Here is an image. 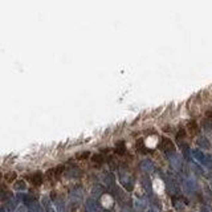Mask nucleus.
I'll use <instances>...</instances> for the list:
<instances>
[{
  "instance_id": "f257e3e1",
  "label": "nucleus",
  "mask_w": 212,
  "mask_h": 212,
  "mask_svg": "<svg viewBox=\"0 0 212 212\" xmlns=\"http://www.w3.org/2000/svg\"><path fill=\"white\" fill-rule=\"evenodd\" d=\"M191 154H192V158L195 159L199 164L204 166V167H207V168H212V158L210 155H205L204 152L200 151L199 149L192 150Z\"/></svg>"
},
{
  "instance_id": "f03ea898",
  "label": "nucleus",
  "mask_w": 212,
  "mask_h": 212,
  "mask_svg": "<svg viewBox=\"0 0 212 212\" xmlns=\"http://www.w3.org/2000/svg\"><path fill=\"white\" fill-rule=\"evenodd\" d=\"M119 182H121L122 186H123L126 190H129V191H131V190L134 188V179L127 171H125V170L119 171Z\"/></svg>"
},
{
  "instance_id": "7ed1b4c3",
  "label": "nucleus",
  "mask_w": 212,
  "mask_h": 212,
  "mask_svg": "<svg viewBox=\"0 0 212 212\" xmlns=\"http://www.w3.org/2000/svg\"><path fill=\"white\" fill-rule=\"evenodd\" d=\"M161 149L163 150V151L168 156H171L173 154H175V146H174L173 141H171L170 138H166V137L162 138V141H161Z\"/></svg>"
},
{
  "instance_id": "20e7f679",
  "label": "nucleus",
  "mask_w": 212,
  "mask_h": 212,
  "mask_svg": "<svg viewBox=\"0 0 212 212\" xmlns=\"http://www.w3.org/2000/svg\"><path fill=\"white\" fill-rule=\"evenodd\" d=\"M183 187L186 190V192H188V193H193L198 190V184H196L195 179L191 176H187L183 179Z\"/></svg>"
},
{
  "instance_id": "39448f33",
  "label": "nucleus",
  "mask_w": 212,
  "mask_h": 212,
  "mask_svg": "<svg viewBox=\"0 0 212 212\" xmlns=\"http://www.w3.org/2000/svg\"><path fill=\"white\" fill-rule=\"evenodd\" d=\"M166 184H167V190H168V192L171 193L173 196H176L178 193H179V184H178V182L174 179V178H171V176H168L167 179H166Z\"/></svg>"
},
{
  "instance_id": "423d86ee",
  "label": "nucleus",
  "mask_w": 212,
  "mask_h": 212,
  "mask_svg": "<svg viewBox=\"0 0 212 212\" xmlns=\"http://www.w3.org/2000/svg\"><path fill=\"white\" fill-rule=\"evenodd\" d=\"M168 158H170V163H171V166H173L174 170H176V171H180V170H182V167H183L182 156L175 152V154H173L171 156H168Z\"/></svg>"
},
{
  "instance_id": "0eeeda50",
  "label": "nucleus",
  "mask_w": 212,
  "mask_h": 212,
  "mask_svg": "<svg viewBox=\"0 0 212 212\" xmlns=\"http://www.w3.org/2000/svg\"><path fill=\"white\" fill-rule=\"evenodd\" d=\"M82 200V190L81 188H76L70 192V203L73 205H77Z\"/></svg>"
},
{
  "instance_id": "6e6552de",
  "label": "nucleus",
  "mask_w": 212,
  "mask_h": 212,
  "mask_svg": "<svg viewBox=\"0 0 212 212\" xmlns=\"http://www.w3.org/2000/svg\"><path fill=\"white\" fill-rule=\"evenodd\" d=\"M85 208L86 212H98V203L94 198H89L85 202Z\"/></svg>"
},
{
  "instance_id": "1a4fd4ad",
  "label": "nucleus",
  "mask_w": 212,
  "mask_h": 212,
  "mask_svg": "<svg viewBox=\"0 0 212 212\" xmlns=\"http://www.w3.org/2000/svg\"><path fill=\"white\" fill-rule=\"evenodd\" d=\"M141 168H142V171H145L147 174H151L152 171L155 170L154 163H152L151 161H149V159H145V161L141 162Z\"/></svg>"
},
{
  "instance_id": "9d476101",
  "label": "nucleus",
  "mask_w": 212,
  "mask_h": 212,
  "mask_svg": "<svg viewBox=\"0 0 212 212\" xmlns=\"http://www.w3.org/2000/svg\"><path fill=\"white\" fill-rule=\"evenodd\" d=\"M41 204H42V208H44L45 212H56L54 211V204L51 202V199H49L48 196H44V198H42Z\"/></svg>"
},
{
  "instance_id": "9b49d317",
  "label": "nucleus",
  "mask_w": 212,
  "mask_h": 212,
  "mask_svg": "<svg viewBox=\"0 0 212 212\" xmlns=\"http://www.w3.org/2000/svg\"><path fill=\"white\" fill-rule=\"evenodd\" d=\"M101 179H102V182H103V184H105L106 187H109V188H112V190L114 188V178H113L109 173L102 174Z\"/></svg>"
},
{
  "instance_id": "f8f14e48",
  "label": "nucleus",
  "mask_w": 212,
  "mask_h": 212,
  "mask_svg": "<svg viewBox=\"0 0 212 212\" xmlns=\"http://www.w3.org/2000/svg\"><path fill=\"white\" fill-rule=\"evenodd\" d=\"M146 205H147L146 199H143V198H135L134 199V207H135V210H137V211L145 210Z\"/></svg>"
},
{
  "instance_id": "ddd939ff",
  "label": "nucleus",
  "mask_w": 212,
  "mask_h": 212,
  "mask_svg": "<svg viewBox=\"0 0 212 212\" xmlns=\"http://www.w3.org/2000/svg\"><path fill=\"white\" fill-rule=\"evenodd\" d=\"M27 210H28V212H45L44 208H42L36 200H33L32 203H29V204L27 205Z\"/></svg>"
},
{
  "instance_id": "4468645a",
  "label": "nucleus",
  "mask_w": 212,
  "mask_h": 212,
  "mask_svg": "<svg viewBox=\"0 0 212 212\" xmlns=\"http://www.w3.org/2000/svg\"><path fill=\"white\" fill-rule=\"evenodd\" d=\"M198 145L202 147V149H205V150H208L211 147V143H210V141L207 139L205 137H200V138H198Z\"/></svg>"
},
{
  "instance_id": "2eb2a0df",
  "label": "nucleus",
  "mask_w": 212,
  "mask_h": 212,
  "mask_svg": "<svg viewBox=\"0 0 212 212\" xmlns=\"http://www.w3.org/2000/svg\"><path fill=\"white\" fill-rule=\"evenodd\" d=\"M30 180H32V183L35 184V186H40V184L42 183V174H40V173L33 174L32 176H30Z\"/></svg>"
},
{
  "instance_id": "dca6fc26",
  "label": "nucleus",
  "mask_w": 212,
  "mask_h": 212,
  "mask_svg": "<svg viewBox=\"0 0 212 212\" xmlns=\"http://www.w3.org/2000/svg\"><path fill=\"white\" fill-rule=\"evenodd\" d=\"M54 204V208L57 210V212H64L65 211V204H64V202L61 200V199H56V200L53 202Z\"/></svg>"
},
{
  "instance_id": "f3484780",
  "label": "nucleus",
  "mask_w": 212,
  "mask_h": 212,
  "mask_svg": "<svg viewBox=\"0 0 212 212\" xmlns=\"http://www.w3.org/2000/svg\"><path fill=\"white\" fill-rule=\"evenodd\" d=\"M13 188L16 190V191H24V190L27 188V184H25V182H23V180H17V182H15V184H13Z\"/></svg>"
},
{
  "instance_id": "a211bd4d",
  "label": "nucleus",
  "mask_w": 212,
  "mask_h": 212,
  "mask_svg": "<svg viewBox=\"0 0 212 212\" xmlns=\"http://www.w3.org/2000/svg\"><path fill=\"white\" fill-rule=\"evenodd\" d=\"M16 200H17V199H12V198L8 200L7 207H8V210H10V211H15V207H16Z\"/></svg>"
},
{
  "instance_id": "6ab92c4d",
  "label": "nucleus",
  "mask_w": 212,
  "mask_h": 212,
  "mask_svg": "<svg viewBox=\"0 0 212 212\" xmlns=\"http://www.w3.org/2000/svg\"><path fill=\"white\" fill-rule=\"evenodd\" d=\"M91 192H93V195L96 196V198H100V196L102 195V192H103V191H102V188H101L100 186H96V187L93 188V191H91Z\"/></svg>"
},
{
  "instance_id": "aec40b11",
  "label": "nucleus",
  "mask_w": 212,
  "mask_h": 212,
  "mask_svg": "<svg viewBox=\"0 0 212 212\" xmlns=\"http://www.w3.org/2000/svg\"><path fill=\"white\" fill-rule=\"evenodd\" d=\"M115 150H117V152H118V154H123V152H125V145H123V142L117 143Z\"/></svg>"
},
{
  "instance_id": "412c9836",
  "label": "nucleus",
  "mask_w": 212,
  "mask_h": 212,
  "mask_svg": "<svg viewBox=\"0 0 212 212\" xmlns=\"http://www.w3.org/2000/svg\"><path fill=\"white\" fill-rule=\"evenodd\" d=\"M180 147H182V151H183V155H184V156H186V158H188V156H190V154H191V151H190V149H188V146H187V145H186V143H183V145H182V146H180Z\"/></svg>"
},
{
  "instance_id": "4be33fe9",
  "label": "nucleus",
  "mask_w": 212,
  "mask_h": 212,
  "mask_svg": "<svg viewBox=\"0 0 212 212\" xmlns=\"http://www.w3.org/2000/svg\"><path fill=\"white\" fill-rule=\"evenodd\" d=\"M174 205H175V208H176V210H182V208H183L182 200H179V199H176V198H174Z\"/></svg>"
},
{
  "instance_id": "5701e85b",
  "label": "nucleus",
  "mask_w": 212,
  "mask_h": 212,
  "mask_svg": "<svg viewBox=\"0 0 212 212\" xmlns=\"http://www.w3.org/2000/svg\"><path fill=\"white\" fill-rule=\"evenodd\" d=\"M188 129L191 131H193V133H196V131H198V125H196L195 122H190V123H188Z\"/></svg>"
},
{
  "instance_id": "b1692460",
  "label": "nucleus",
  "mask_w": 212,
  "mask_h": 212,
  "mask_svg": "<svg viewBox=\"0 0 212 212\" xmlns=\"http://www.w3.org/2000/svg\"><path fill=\"white\" fill-rule=\"evenodd\" d=\"M142 182H143V184H145V188L147 190V191H151V187H150V180L147 179V178H143Z\"/></svg>"
},
{
  "instance_id": "393cba45",
  "label": "nucleus",
  "mask_w": 212,
  "mask_h": 212,
  "mask_svg": "<svg viewBox=\"0 0 212 212\" xmlns=\"http://www.w3.org/2000/svg\"><path fill=\"white\" fill-rule=\"evenodd\" d=\"M93 161H94V163H98V164H100V163H102V162H103V158H102L101 155H94V156H93Z\"/></svg>"
},
{
  "instance_id": "a878e982",
  "label": "nucleus",
  "mask_w": 212,
  "mask_h": 212,
  "mask_svg": "<svg viewBox=\"0 0 212 212\" xmlns=\"http://www.w3.org/2000/svg\"><path fill=\"white\" fill-rule=\"evenodd\" d=\"M15 176H16V174H15V173H10V174H7L5 179H7L8 182H11V180H13V179H15Z\"/></svg>"
},
{
  "instance_id": "bb28decb",
  "label": "nucleus",
  "mask_w": 212,
  "mask_h": 212,
  "mask_svg": "<svg viewBox=\"0 0 212 212\" xmlns=\"http://www.w3.org/2000/svg\"><path fill=\"white\" fill-rule=\"evenodd\" d=\"M204 127H205V130H211V129H212L211 121H204Z\"/></svg>"
},
{
  "instance_id": "cd10ccee",
  "label": "nucleus",
  "mask_w": 212,
  "mask_h": 212,
  "mask_svg": "<svg viewBox=\"0 0 212 212\" xmlns=\"http://www.w3.org/2000/svg\"><path fill=\"white\" fill-rule=\"evenodd\" d=\"M200 212H211V208L208 207V205H203L200 208Z\"/></svg>"
},
{
  "instance_id": "c85d7f7f",
  "label": "nucleus",
  "mask_w": 212,
  "mask_h": 212,
  "mask_svg": "<svg viewBox=\"0 0 212 212\" xmlns=\"http://www.w3.org/2000/svg\"><path fill=\"white\" fill-rule=\"evenodd\" d=\"M147 212H159V211H158V208L152 205V207H150V208H149V211H147Z\"/></svg>"
},
{
  "instance_id": "c756f323",
  "label": "nucleus",
  "mask_w": 212,
  "mask_h": 212,
  "mask_svg": "<svg viewBox=\"0 0 212 212\" xmlns=\"http://www.w3.org/2000/svg\"><path fill=\"white\" fill-rule=\"evenodd\" d=\"M27 211H28V210H27L25 207H19V208L16 210V212H27Z\"/></svg>"
},
{
  "instance_id": "7c9ffc66",
  "label": "nucleus",
  "mask_w": 212,
  "mask_h": 212,
  "mask_svg": "<svg viewBox=\"0 0 212 212\" xmlns=\"http://www.w3.org/2000/svg\"><path fill=\"white\" fill-rule=\"evenodd\" d=\"M183 137H184V131L180 130L179 133H178V138H183Z\"/></svg>"
},
{
  "instance_id": "2f4dec72",
  "label": "nucleus",
  "mask_w": 212,
  "mask_h": 212,
  "mask_svg": "<svg viewBox=\"0 0 212 212\" xmlns=\"http://www.w3.org/2000/svg\"><path fill=\"white\" fill-rule=\"evenodd\" d=\"M122 212H131V211H130V210H127V208H125V210L122 211Z\"/></svg>"
},
{
  "instance_id": "473e14b6",
  "label": "nucleus",
  "mask_w": 212,
  "mask_h": 212,
  "mask_svg": "<svg viewBox=\"0 0 212 212\" xmlns=\"http://www.w3.org/2000/svg\"><path fill=\"white\" fill-rule=\"evenodd\" d=\"M1 212H5V210H4V208H3V210H1Z\"/></svg>"
},
{
  "instance_id": "72a5a7b5",
  "label": "nucleus",
  "mask_w": 212,
  "mask_h": 212,
  "mask_svg": "<svg viewBox=\"0 0 212 212\" xmlns=\"http://www.w3.org/2000/svg\"><path fill=\"white\" fill-rule=\"evenodd\" d=\"M211 183H212V175H211Z\"/></svg>"
}]
</instances>
